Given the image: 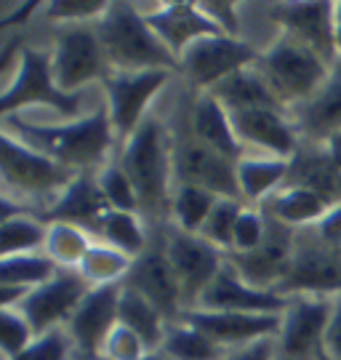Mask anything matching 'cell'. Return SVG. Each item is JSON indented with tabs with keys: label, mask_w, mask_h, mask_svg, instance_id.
I'll list each match as a JSON object with an SVG mask.
<instances>
[{
	"label": "cell",
	"mask_w": 341,
	"mask_h": 360,
	"mask_svg": "<svg viewBox=\"0 0 341 360\" xmlns=\"http://www.w3.org/2000/svg\"><path fill=\"white\" fill-rule=\"evenodd\" d=\"M0 129L77 174L99 171L104 163L112 160L120 147L104 102L75 120H64V117L43 120V117L19 112V115L0 117Z\"/></svg>",
	"instance_id": "6da1fadb"
},
{
	"label": "cell",
	"mask_w": 341,
	"mask_h": 360,
	"mask_svg": "<svg viewBox=\"0 0 341 360\" xmlns=\"http://www.w3.org/2000/svg\"><path fill=\"white\" fill-rule=\"evenodd\" d=\"M117 163L134 181L141 203V217L150 230H163L171 224V198H174V126L171 117L157 112V107L144 117L134 136L117 147Z\"/></svg>",
	"instance_id": "7a4b0ae2"
},
{
	"label": "cell",
	"mask_w": 341,
	"mask_h": 360,
	"mask_svg": "<svg viewBox=\"0 0 341 360\" xmlns=\"http://www.w3.org/2000/svg\"><path fill=\"white\" fill-rule=\"evenodd\" d=\"M75 176L77 171L56 163L53 158L0 129V198L13 200L16 206L43 219Z\"/></svg>",
	"instance_id": "3957f363"
},
{
	"label": "cell",
	"mask_w": 341,
	"mask_h": 360,
	"mask_svg": "<svg viewBox=\"0 0 341 360\" xmlns=\"http://www.w3.org/2000/svg\"><path fill=\"white\" fill-rule=\"evenodd\" d=\"M96 35L115 72H147V70H168L176 75L181 72L179 59L155 35V30L147 25V16L136 3L112 0L107 13L96 22Z\"/></svg>",
	"instance_id": "277c9868"
},
{
	"label": "cell",
	"mask_w": 341,
	"mask_h": 360,
	"mask_svg": "<svg viewBox=\"0 0 341 360\" xmlns=\"http://www.w3.org/2000/svg\"><path fill=\"white\" fill-rule=\"evenodd\" d=\"M83 94H64L51 70V51L25 46L13 72L6 77L0 91V117L19 112H49V115L75 120L91 110H83Z\"/></svg>",
	"instance_id": "5b68a950"
},
{
	"label": "cell",
	"mask_w": 341,
	"mask_h": 360,
	"mask_svg": "<svg viewBox=\"0 0 341 360\" xmlns=\"http://www.w3.org/2000/svg\"><path fill=\"white\" fill-rule=\"evenodd\" d=\"M259 72L285 112L307 104L326 83L330 65L288 32H278L259 53Z\"/></svg>",
	"instance_id": "8992f818"
},
{
	"label": "cell",
	"mask_w": 341,
	"mask_h": 360,
	"mask_svg": "<svg viewBox=\"0 0 341 360\" xmlns=\"http://www.w3.org/2000/svg\"><path fill=\"white\" fill-rule=\"evenodd\" d=\"M174 126V181L202 187L219 198L243 200L238 187V163L202 144L187 120V96L171 117Z\"/></svg>",
	"instance_id": "52a82bcc"
},
{
	"label": "cell",
	"mask_w": 341,
	"mask_h": 360,
	"mask_svg": "<svg viewBox=\"0 0 341 360\" xmlns=\"http://www.w3.org/2000/svg\"><path fill=\"white\" fill-rule=\"evenodd\" d=\"M53 80L64 94H83L101 86L115 70L107 62L96 25H59L51 46Z\"/></svg>",
	"instance_id": "ba28073f"
},
{
	"label": "cell",
	"mask_w": 341,
	"mask_h": 360,
	"mask_svg": "<svg viewBox=\"0 0 341 360\" xmlns=\"http://www.w3.org/2000/svg\"><path fill=\"white\" fill-rule=\"evenodd\" d=\"M278 294L285 299L296 296H341V248L323 240L315 227L296 230L293 257L288 272L278 285Z\"/></svg>",
	"instance_id": "9c48e42d"
},
{
	"label": "cell",
	"mask_w": 341,
	"mask_h": 360,
	"mask_svg": "<svg viewBox=\"0 0 341 360\" xmlns=\"http://www.w3.org/2000/svg\"><path fill=\"white\" fill-rule=\"evenodd\" d=\"M174 77L179 75L168 70H147V72H112L101 83L99 89L104 94V104L117 142L123 144L134 136V131L155 110L160 94L174 83Z\"/></svg>",
	"instance_id": "30bf717a"
},
{
	"label": "cell",
	"mask_w": 341,
	"mask_h": 360,
	"mask_svg": "<svg viewBox=\"0 0 341 360\" xmlns=\"http://www.w3.org/2000/svg\"><path fill=\"white\" fill-rule=\"evenodd\" d=\"M259 53L262 49H256L248 40L211 35V38L192 43L190 49L179 56V67H181L179 77L184 80V86L192 94H208L229 75L256 65Z\"/></svg>",
	"instance_id": "8fae6325"
},
{
	"label": "cell",
	"mask_w": 341,
	"mask_h": 360,
	"mask_svg": "<svg viewBox=\"0 0 341 360\" xmlns=\"http://www.w3.org/2000/svg\"><path fill=\"white\" fill-rule=\"evenodd\" d=\"M165 257L176 272L181 294H184V309H195L202 291L216 281V275L227 264V251L208 243L202 235L181 232L176 227H165L163 232Z\"/></svg>",
	"instance_id": "7c38bea8"
},
{
	"label": "cell",
	"mask_w": 341,
	"mask_h": 360,
	"mask_svg": "<svg viewBox=\"0 0 341 360\" xmlns=\"http://www.w3.org/2000/svg\"><path fill=\"white\" fill-rule=\"evenodd\" d=\"M333 299L296 296L283 312L278 336V355L283 360H328L326 331H328Z\"/></svg>",
	"instance_id": "4fadbf2b"
},
{
	"label": "cell",
	"mask_w": 341,
	"mask_h": 360,
	"mask_svg": "<svg viewBox=\"0 0 341 360\" xmlns=\"http://www.w3.org/2000/svg\"><path fill=\"white\" fill-rule=\"evenodd\" d=\"M89 291L91 285L77 270H59L49 283L32 288L22 299V304L11 309H19L40 336L56 328H67V323L72 321L75 309L83 304Z\"/></svg>",
	"instance_id": "5bb4252c"
},
{
	"label": "cell",
	"mask_w": 341,
	"mask_h": 360,
	"mask_svg": "<svg viewBox=\"0 0 341 360\" xmlns=\"http://www.w3.org/2000/svg\"><path fill=\"white\" fill-rule=\"evenodd\" d=\"M163 232L165 227L163 230H152L150 248L139 259H134L123 285L147 296L168 321L176 323L184 312V294H181V283H179L176 272L165 257Z\"/></svg>",
	"instance_id": "9a60e30c"
},
{
	"label": "cell",
	"mask_w": 341,
	"mask_h": 360,
	"mask_svg": "<svg viewBox=\"0 0 341 360\" xmlns=\"http://www.w3.org/2000/svg\"><path fill=\"white\" fill-rule=\"evenodd\" d=\"M269 19L288 32L291 38L302 40L317 51L328 65L339 59L336 49V3L328 0H293L269 6Z\"/></svg>",
	"instance_id": "2e32d148"
},
{
	"label": "cell",
	"mask_w": 341,
	"mask_h": 360,
	"mask_svg": "<svg viewBox=\"0 0 341 360\" xmlns=\"http://www.w3.org/2000/svg\"><path fill=\"white\" fill-rule=\"evenodd\" d=\"M293 243H296V230L266 214V235L262 245L248 254H227V259L245 283L264 291H278L291 264Z\"/></svg>",
	"instance_id": "e0dca14e"
},
{
	"label": "cell",
	"mask_w": 341,
	"mask_h": 360,
	"mask_svg": "<svg viewBox=\"0 0 341 360\" xmlns=\"http://www.w3.org/2000/svg\"><path fill=\"white\" fill-rule=\"evenodd\" d=\"M229 117L245 153L291 160L302 144V136L293 126L291 115L283 107L243 110V112H229Z\"/></svg>",
	"instance_id": "ac0fdd59"
},
{
	"label": "cell",
	"mask_w": 341,
	"mask_h": 360,
	"mask_svg": "<svg viewBox=\"0 0 341 360\" xmlns=\"http://www.w3.org/2000/svg\"><path fill=\"white\" fill-rule=\"evenodd\" d=\"M179 321L211 336L224 349L248 347L264 339H278L283 315H259V312H214V309H184Z\"/></svg>",
	"instance_id": "d6986e66"
},
{
	"label": "cell",
	"mask_w": 341,
	"mask_h": 360,
	"mask_svg": "<svg viewBox=\"0 0 341 360\" xmlns=\"http://www.w3.org/2000/svg\"><path fill=\"white\" fill-rule=\"evenodd\" d=\"M120 294L123 283L96 285L91 288L83 304L75 309L67 331L75 342L77 352L83 355H101L107 339L120 326Z\"/></svg>",
	"instance_id": "ffe728a7"
},
{
	"label": "cell",
	"mask_w": 341,
	"mask_h": 360,
	"mask_svg": "<svg viewBox=\"0 0 341 360\" xmlns=\"http://www.w3.org/2000/svg\"><path fill=\"white\" fill-rule=\"evenodd\" d=\"M291 299L280 296L278 291H264L245 283L235 267L224 264L216 281L202 291L195 309H214V312H259V315H283Z\"/></svg>",
	"instance_id": "44dd1931"
},
{
	"label": "cell",
	"mask_w": 341,
	"mask_h": 360,
	"mask_svg": "<svg viewBox=\"0 0 341 360\" xmlns=\"http://www.w3.org/2000/svg\"><path fill=\"white\" fill-rule=\"evenodd\" d=\"M144 16H147V25L155 30V35L171 49V53L176 59L190 49L192 43H198L202 38H211V35H224L202 13L200 3H187V0L160 3V6H155L150 11H144Z\"/></svg>",
	"instance_id": "7402d4cb"
},
{
	"label": "cell",
	"mask_w": 341,
	"mask_h": 360,
	"mask_svg": "<svg viewBox=\"0 0 341 360\" xmlns=\"http://www.w3.org/2000/svg\"><path fill=\"white\" fill-rule=\"evenodd\" d=\"M288 115L302 142L326 144L333 134H341V56L330 65L328 77L315 96Z\"/></svg>",
	"instance_id": "603a6c76"
},
{
	"label": "cell",
	"mask_w": 341,
	"mask_h": 360,
	"mask_svg": "<svg viewBox=\"0 0 341 360\" xmlns=\"http://www.w3.org/2000/svg\"><path fill=\"white\" fill-rule=\"evenodd\" d=\"M187 89V86H184ZM187 120H190L192 134L208 144L211 150L221 153L224 158L240 163L245 158V147L240 144L232 117H229L227 107L216 99L214 94H192L187 89Z\"/></svg>",
	"instance_id": "cb8c5ba5"
},
{
	"label": "cell",
	"mask_w": 341,
	"mask_h": 360,
	"mask_svg": "<svg viewBox=\"0 0 341 360\" xmlns=\"http://www.w3.org/2000/svg\"><path fill=\"white\" fill-rule=\"evenodd\" d=\"M107 211H110V200L101 193L96 171H80L70 181V187L53 200L43 221H67V224H77L83 230L94 232Z\"/></svg>",
	"instance_id": "d4e9b609"
},
{
	"label": "cell",
	"mask_w": 341,
	"mask_h": 360,
	"mask_svg": "<svg viewBox=\"0 0 341 360\" xmlns=\"http://www.w3.org/2000/svg\"><path fill=\"white\" fill-rule=\"evenodd\" d=\"M285 187H304L323 195L333 206L341 203V171L333 166L323 144L302 142L288 160V181Z\"/></svg>",
	"instance_id": "484cf974"
},
{
	"label": "cell",
	"mask_w": 341,
	"mask_h": 360,
	"mask_svg": "<svg viewBox=\"0 0 341 360\" xmlns=\"http://www.w3.org/2000/svg\"><path fill=\"white\" fill-rule=\"evenodd\" d=\"M285 181H288V160L283 158L248 153L238 163V187L243 203L248 206H262L285 187Z\"/></svg>",
	"instance_id": "4316f807"
},
{
	"label": "cell",
	"mask_w": 341,
	"mask_h": 360,
	"mask_svg": "<svg viewBox=\"0 0 341 360\" xmlns=\"http://www.w3.org/2000/svg\"><path fill=\"white\" fill-rule=\"evenodd\" d=\"M330 206L333 203L326 200L323 195L312 193V190H304V187H283L269 200L262 203V208L269 217H275L278 221L288 224L293 230L315 227L317 221L328 214Z\"/></svg>",
	"instance_id": "83f0119b"
},
{
	"label": "cell",
	"mask_w": 341,
	"mask_h": 360,
	"mask_svg": "<svg viewBox=\"0 0 341 360\" xmlns=\"http://www.w3.org/2000/svg\"><path fill=\"white\" fill-rule=\"evenodd\" d=\"M91 235H94V240L112 245L117 251L128 254L131 259H139L150 248V240H152L150 224L144 221L141 214L115 211V208H110L101 217V221L96 224V230L91 232Z\"/></svg>",
	"instance_id": "f1b7e54d"
},
{
	"label": "cell",
	"mask_w": 341,
	"mask_h": 360,
	"mask_svg": "<svg viewBox=\"0 0 341 360\" xmlns=\"http://www.w3.org/2000/svg\"><path fill=\"white\" fill-rule=\"evenodd\" d=\"M219 102L227 107V112H243V110H259V107H280L275 99L272 89L266 86V80L262 77L259 67H245L240 72L229 75L227 80H221L214 91Z\"/></svg>",
	"instance_id": "f546056e"
},
{
	"label": "cell",
	"mask_w": 341,
	"mask_h": 360,
	"mask_svg": "<svg viewBox=\"0 0 341 360\" xmlns=\"http://www.w3.org/2000/svg\"><path fill=\"white\" fill-rule=\"evenodd\" d=\"M120 326L131 328L152 352V349L163 347V339L168 334L171 321L152 304L147 296H141L139 291L123 285V294H120Z\"/></svg>",
	"instance_id": "4dcf8cb0"
},
{
	"label": "cell",
	"mask_w": 341,
	"mask_h": 360,
	"mask_svg": "<svg viewBox=\"0 0 341 360\" xmlns=\"http://www.w3.org/2000/svg\"><path fill=\"white\" fill-rule=\"evenodd\" d=\"M91 245H94V235L89 230L77 224H67V221H49L43 254L62 270H77Z\"/></svg>",
	"instance_id": "1f68e13d"
},
{
	"label": "cell",
	"mask_w": 341,
	"mask_h": 360,
	"mask_svg": "<svg viewBox=\"0 0 341 360\" xmlns=\"http://www.w3.org/2000/svg\"><path fill=\"white\" fill-rule=\"evenodd\" d=\"M216 203H219V195L192 184H176L171 198V227L200 235L202 224L208 221Z\"/></svg>",
	"instance_id": "d6a6232c"
},
{
	"label": "cell",
	"mask_w": 341,
	"mask_h": 360,
	"mask_svg": "<svg viewBox=\"0 0 341 360\" xmlns=\"http://www.w3.org/2000/svg\"><path fill=\"white\" fill-rule=\"evenodd\" d=\"M49 221L35 214H16L3 219L0 224V257H19V254H38L46 248Z\"/></svg>",
	"instance_id": "836d02e7"
},
{
	"label": "cell",
	"mask_w": 341,
	"mask_h": 360,
	"mask_svg": "<svg viewBox=\"0 0 341 360\" xmlns=\"http://www.w3.org/2000/svg\"><path fill=\"white\" fill-rule=\"evenodd\" d=\"M62 270L53 264L43 251L38 254H19V257H0V288H25L32 291L49 283Z\"/></svg>",
	"instance_id": "e575fe53"
},
{
	"label": "cell",
	"mask_w": 341,
	"mask_h": 360,
	"mask_svg": "<svg viewBox=\"0 0 341 360\" xmlns=\"http://www.w3.org/2000/svg\"><path fill=\"white\" fill-rule=\"evenodd\" d=\"M160 352H165L171 360H224L227 355L221 345H216L211 336H205L184 321L168 326Z\"/></svg>",
	"instance_id": "d590c367"
},
{
	"label": "cell",
	"mask_w": 341,
	"mask_h": 360,
	"mask_svg": "<svg viewBox=\"0 0 341 360\" xmlns=\"http://www.w3.org/2000/svg\"><path fill=\"white\" fill-rule=\"evenodd\" d=\"M131 264H134V259L128 257V254L117 251L112 245L101 243V240H94L86 259L80 262L77 272L86 278V283L91 288H96V285L123 283L128 270H131Z\"/></svg>",
	"instance_id": "8d00e7d4"
},
{
	"label": "cell",
	"mask_w": 341,
	"mask_h": 360,
	"mask_svg": "<svg viewBox=\"0 0 341 360\" xmlns=\"http://www.w3.org/2000/svg\"><path fill=\"white\" fill-rule=\"evenodd\" d=\"M99 176V187L101 193L107 195L110 200V208L115 211H131V214H141V203H139V195H136V187L134 181L128 179V174L123 171V166L117 163V158H112L110 163L96 171Z\"/></svg>",
	"instance_id": "74e56055"
},
{
	"label": "cell",
	"mask_w": 341,
	"mask_h": 360,
	"mask_svg": "<svg viewBox=\"0 0 341 360\" xmlns=\"http://www.w3.org/2000/svg\"><path fill=\"white\" fill-rule=\"evenodd\" d=\"M112 0H53L43 6V19L53 25H96Z\"/></svg>",
	"instance_id": "f35d334b"
},
{
	"label": "cell",
	"mask_w": 341,
	"mask_h": 360,
	"mask_svg": "<svg viewBox=\"0 0 341 360\" xmlns=\"http://www.w3.org/2000/svg\"><path fill=\"white\" fill-rule=\"evenodd\" d=\"M243 200H232V198H219V203L214 206L208 221L202 224L200 235L208 240V243L219 245L221 251L232 248V235H235V224H238V217L243 211Z\"/></svg>",
	"instance_id": "ab89813d"
},
{
	"label": "cell",
	"mask_w": 341,
	"mask_h": 360,
	"mask_svg": "<svg viewBox=\"0 0 341 360\" xmlns=\"http://www.w3.org/2000/svg\"><path fill=\"white\" fill-rule=\"evenodd\" d=\"M35 339H38L35 328L19 309H0V355L3 360L19 358Z\"/></svg>",
	"instance_id": "60d3db41"
},
{
	"label": "cell",
	"mask_w": 341,
	"mask_h": 360,
	"mask_svg": "<svg viewBox=\"0 0 341 360\" xmlns=\"http://www.w3.org/2000/svg\"><path fill=\"white\" fill-rule=\"evenodd\" d=\"M266 235V214L262 206H243L235 235H232V248L229 254H248L253 248H259Z\"/></svg>",
	"instance_id": "b9f144b4"
},
{
	"label": "cell",
	"mask_w": 341,
	"mask_h": 360,
	"mask_svg": "<svg viewBox=\"0 0 341 360\" xmlns=\"http://www.w3.org/2000/svg\"><path fill=\"white\" fill-rule=\"evenodd\" d=\"M75 342L67 328H56L49 334H40L30 347L13 360H72L75 358Z\"/></svg>",
	"instance_id": "7bdbcfd3"
},
{
	"label": "cell",
	"mask_w": 341,
	"mask_h": 360,
	"mask_svg": "<svg viewBox=\"0 0 341 360\" xmlns=\"http://www.w3.org/2000/svg\"><path fill=\"white\" fill-rule=\"evenodd\" d=\"M147 352H150L147 345L126 326H117L101 349V355L107 360H141Z\"/></svg>",
	"instance_id": "ee69618b"
},
{
	"label": "cell",
	"mask_w": 341,
	"mask_h": 360,
	"mask_svg": "<svg viewBox=\"0 0 341 360\" xmlns=\"http://www.w3.org/2000/svg\"><path fill=\"white\" fill-rule=\"evenodd\" d=\"M200 8L224 35L240 38L243 25H240V8H238V3H232V0H200Z\"/></svg>",
	"instance_id": "f6af8a7d"
},
{
	"label": "cell",
	"mask_w": 341,
	"mask_h": 360,
	"mask_svg": "<svg viewBox=\"0 0 341 360\" xmlns=\"http://www.w3.org/2000/svg\"><path fill=\"white\" fill-rule=\"evenodd\" d=\"M224 360H278V339H264L248 347L227 349Z\"/></svg>",
	"instance_id": "bcb514c9"
},
{
	"label": "cell",
	"mask_w": 341,
	"mask_h": 360,
	"mask_svg": "<svg viewBox=\"0 0 341 360\" xmlns=\"http://www.w3.org/2000/svg\"><path fill=\"white\" fill-rule=\"evenodd\" d=\"M38 11H43V3L38 0H30V3H22V6H16L13 11H8L3 19H0V30L8 35V32H19L22 27L35 16Z\"/></svg>",
	"instance_id": "7dc6e473"
},
{
	"label": "cell",
	"mask_w": 341,
	"mask_h": 360,
	"mask_svg": "<svg viewBox=\"0 0 341 360\" xmlns=\"http://www.w3.org/2000/svg\"><path fill=\"white\" fill-rule=\"evenodd\" d=\"M326 358L341 360V296L333 299L328 331H326Z\"/></svg>",
	"instance_id": "c3c4849f"
},
{
	"label": "cell",
	"mask_w": 341,
	"mask_h": 360,
	"mask_svg": "<svg viewBox=\"0 0 341 360\" xmlns=\"http://www.w3.org/2000/svg\"><path fill=\"white\" fill-rule=\"evenodd\" d=\"M315 230L323 235V240L341 248V203L328 208V214L315 224Z\"/></svg>",
	"instance_id": "681fc988"
},
{
	"label": "cell",
	"mask_w": 341,
	"mask_h": 360,
	"mask_svg": "<svg viewBox=\"0 0 341 360\" xmlns=\"http://www.w3.org/2000/svg\"><path fill=\"white\" fill-rule=\"evenodd\" d=\"M326 147V153L330 155V160H333V166L341 171V134H333L328 142L323 144Z\"/></svg>",
	"instance_id": "f907efd6"
},
{
	"label": "cell",
	"mask_w": 341,
	"mask_h": 360,
	"mask_svg": "<svg viewBox=\"0 0 341 360\" xmlns=\"http://www.w3.org/2000/svg\"><path fill=\"white\" fill-rule=\"evenodd\" d=\"M141 360H171V358H168L165 352H160V349H152V352H147Z\"/></svg>",
	"instance_id": "816d5d0a"
},
{
	"label": "cell",
	"mask_w": 341,
	"mask_h": 360,
	"mask_svg": "<svg viewBox=\"0 0 341 360\" xmlns=\"http://www.w3.org/2000/svg\"><path fill=\"white\" fill-rule=\"evenodd\" d=\"M336 49H339L341 56V16H336Z\"/></svg>",
	"instance_id": "f5cc1de1"
},
{
	"label": "cell",
	"mask_w": 341,
	"mask_h": 360,
	"mask_svg": "<svg viewBox=\"0 0 341 360\" xmlns=\"http://www.w3.org/2000/svg\"><path fill=\"white\" fill-rule=\"evenodd\" d=\"M72 360H107V358H104V355H83V352H75Z\"/></svg>",
	"instance_id": "db71d44e"
},
{
	"label": "cell",
	"mask_w": 341,
	"mask_h": 360,
	"mask_svg": "<svg viewBox=\"0 0 341 360\" xmlns=\"http://www.w3.org/2000/svg\"><path fill=\"white\" fill-rule=\"evenodd\" d=\"M278 360H283V358H280V355H278Z\"/></svg>",
	"instance_id": "11a10c76"
}]
</instances>
